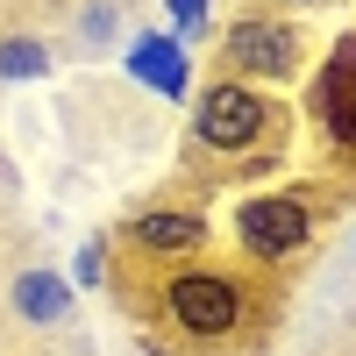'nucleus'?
Segmentation results:
<instances>
[{
  "label": "nucleus",
  "instance_id": "obj_1",
  "mask_svg": "<svg viewBox=\"0 0 356 356\" xmlns=\"http://www.w3.org/2000/svg\"><path fill=\"white\" fill-rule=\"evenodd\" d=\"M193 157H207L214 171L257 178L285 157V107L243 79H214L193 93Z\"/></svg>",
  "mask_w": 356,
  "mask_h": 356
},
{
  "label": "nucleus",
  "instance_id": "obj_2",
  "mask_svg": "<svg viewBox=\"0 0 356 356\" xmlns=\"http://www.w3.org/2000/svg\"><path fill=\"white\" fill-rule=\"evenodd\" d=\"M164 321H171V335H186V342H228V335H243V321H250V285L221 271V264H186V271H171L164 278Z\"/></svg>",
  "mask_w": 356,
  "mask_h": 356
},
{
  "label": "nucleus",
  "instance_id": "obj_3",
  "mask_svg": "<svg viewBox=\"0 0 356 356\" xmlns=\"http://www.w3.org/2000/svg\"><path fill=\"white\" fill-rule=\"evenodd\" d=\"M300 72H307V29L300 22H285V15H235L221 29V79L285 93Z\"/></svg>",
  "mask_w": 356,
  "mask_h": 356
},
{
  "label": "nucleus",
  "instance_id": "obj_4",
  "mask_svg": "<svg viewBox=\"0 0 356 356\" xmlns=\"http://www.w3.org/2000/svg\"><path fill=\"white\" fill-rule=\"evenodd\" d=\"M314 243V200L307 193H250L235 207V250L250 264H292Z\"/></svg>",
  "mask_w": 356,
  "mask_h": 356
},
{
  "label": "nucleus",
  "instance_id": "obj_5",
  "mask_svg": "<svg viewBox=\"0 0 356 356\" xmlns=\"http://www.w3.org/2000/svg\"><path fill=\"white\" fill-rule=\"evenodd\" d=\"M122 235H129V250L150 257V264H186V257H200L214 243V228H207L200 207H143Z\"/></svg>",
  "mask_w": 356,
  "mask_h": 356
},
{
  "label": "nucleus",
  "instance_id": "obj_6",
  "mask_svg": "<svg viewBox=\"0 0 356 356\" xmlns=\"http://www.w3.org/2000/svg\"><path fill=\"white\" fill-rule=\"evenodd\" d=\"M314 122L328 136V150H349L356 136V36H335V50L314 72Z\"/></svg>",
  "mask_w": 356,
  "mask_h": 356
},
{
  "label": "nucleus",
  "instance_id": "obj_7",
  "mask_svg": "<svg viewBox=\"0 0 356 356\" xmlns=\"http://www.w3.org/2000/svg\"><path fill=\"white\" fill-rule=\"evenodd\" d=\"M122 65H129V79L143 86V93H164V100H186L193 93V50L178 43L171 29H143Z\"/></svg>",
  "mask_w": 356,
  "mask_h": 356
},
{
  "label": "nucleus",
  "instance_id": "obj_8",
  "mask_svg": "<svg viewBox=\"0 0 356 356\" xmlns=\"http://www.w3.org/2000/svg\"><path fill=\"white\" fill-rule=\"evenodd\" d=\"M8 300H15V314L29 321V328H57V321H72L79 285H72L65 271H43V264H36V271H22V278H15Z\"/></svg>",
  "mask_w": 356,
  "mask_h": 356
},
{
  "label": "nucleus",
  "instance_id": "obj_9",
  "mask_svg": "<svg viewBox=\"0 0 356 356\" xmlns=\"http://www.w3.org/2000/svg\"><path fill=\"white\" fill-rule=\"evenodd\" d=\"M50 72V43L43 36H8V43H0V79H43Z\"/></svg>",
  "mask_w": 356,
  "mask_h": 356
},
{
  "label": "nucleus",
  "instance_id": "obj_10",
  "mask_svg": "<svg viewBox=\"0 0 356 356\" xmlns=\"http://www.w3.org/2000/svg\"><path fill=\"white\" fill-rule=\"evenodd\" d=\"M207 8H214V0H164L171 36H178V43H200V36H207Z\"/></svg>",
  "mask_w": 356,
  "mask_h": 356
},
{
  "label": "nucleus",
  "instance_id": "obj_11",
  "mask_svg": "<svg viewBox=\"0 0 356 356\" xmlns=\"http://www.w3.org/2000/svg\"><path fill=\"white\" fill-rule=\"evenodd\" d=\"M100 278H107V235H93V243L72 257V285L79 292H100Z\"/></svg>",
  "mask_w": 356,
  "mask_h": 356
},
{
  "label": "nucleus",
  "instance_id": "obj_12",
  "mask_svg": "<svg viewBox=\"0 0 356 356\" xmlns=\"http://www.w3.org/2000/svg\"><path fill=\"white\" fill-rule=\"evenodd\" d=\"M114 29H122V8H107V0H100V8L79 15V43H107Z\"/></svg>",
  "mask_w": 356,
  "mask_h": 356
},
{
  "label": "nucleus",
  "instance_id": "obj_13",
  "mask_svg": "<svg viewBox=\"0 0 356 356\" xmlns=\"http://www.w3.org/2000/svg\"><path fill=\"white\" fill-rule=\"evenodd\" d=\"M292 8H307V0H292Z\"/></svg>",
  "mask_w": 356,
  "mask_h": 356
},
{
  "label": "nucleus",
  "instance_id": "obj_14",
  "mask_svg": "<svg viewBox=\"0 0 356 356\" xmlns=\"http://www.w3.org/2000/svg\"><path fill=\"white\" fill-rule=\"evenodd\" d=\"M349 150H356V136H349Z\"/></svg>",
  "mask_w": 356,
  "mask_h": 356
},
{
  "label": "nucleus",
  "instance_id": "obj_15",
  "mask_svg": "<svg viewBox=\"0 0 356 356\" xmlns=\"http://www.w3.org/2000/svg\"><path fill=\"white\" fill-rule=\"evenodd\" d=\"M150 356H164V349H150Z\"/></svg>",
  "mask_w": 356,
  "mask_h": 356
}]
</instances>
